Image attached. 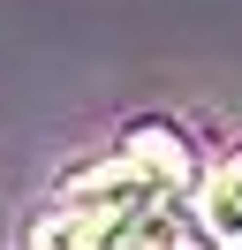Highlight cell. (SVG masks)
<instances>
[{
  "label": "cell",
  "instance_id": "4",
  "mask_svg": "<svg viewBox=\"0 0 242 250\" xmlns=\"http://www.w3.org/2000/svg\"><path fill=\"white\" fill-rule=\"evenodd\" d=\"M121 250H204V235H197L182 212H159V205H151V212L129 228V243H121Z\"/></svg>",
  "mask_w": 242,
  "mask_h": 250
},
{
  "label": "cell",
  "instance_id": "2",
  "mask_svg": "<svg viewBox=\"0 0 242 250\" xmlns=\"http://www.w3.org/2000/svg\"><path fill=\"white\" fill-rule=\"evenodd\" d=\"M121 159H129V167L144 174L159 197H174V189H189V182H197L189 144H182V129H166V122H144V129L129 137V152H121Z\"/></svg>",
  "mask_w": 242,
  "mask_h": 250
},
{
  "label": "cell",
  "instance_id": "1",
  "mask_svg": "<svg viewBox=\"0 0 242 250\" xmlns=\"http://www.w3.org/2000/svg\"><path fill=\"white\" fill-rule=\"evenodd\" d=\"M151 197H159V189H151L129 159H121V167H99V174H76L68 197L45 220H30L23 250H121L129 228L151 212Z\"/></svg>",
  "mask_w": 242,
  "mask_h": 250
},
{
  "label": "cell",
  "instance_id": "3",
  "mask_svg": "<svg viewBox=\"0 0 242 250\" xmlns=\"http://www.w3.org/2000/svg\"><path fill=\"white\" fill-rule=\"evenodd\" d=\"M197 220H204V235H212L220 250H242V159H227V167L204 182Z\"/></svg>",
  "mask_w": 242,
  "mask_h": 250
}]
</instances>
